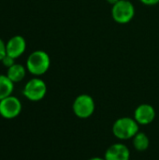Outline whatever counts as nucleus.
<instances>
[{"instance_id": "nucleus-1", "label": "nucleus", "mask_w": 159, "mask_h": 160, "mask_svg": "<svg viewBox=\"0 0 159 160\" xmlns=\"http://www.w3.org/2000/svg\"><path fill=\"white\" fill-rule=\"evenodd\" d=\"M139 131L140 125L131 117H120L112 125V134L119 141L132 140Z\"/></svg>"}, {"instance_id": "nucleus-2", "label": "nucleus", "mask_w": 159, "mask_h": 160, "mask_svg": "<svg viewBox=\"0 0 159 160\" xmlns=\"http://www.w3.org/2000/svg\"><path fill=\"white\" fill-rule=\"evenodd\" d=\"M51 66L50 55L42 50L31 52L26 61V69L29 73L36 77L45 74Z\"/></svg>"}, {"instance_id": "nucleus-3", "label": "nucleus", "mask_w": 159, "mask_h": 160, "mask_svg": "<svg viewBox=\"0 0 159 160\" xmlns=\"http://www.w3.org/2000/svg\"><path fill=\"white\" fill-rule=\"evenodd\" d=\"M96 110V103L94 98L88 94L79 95L72 103L73 113L80 119L90 118Z\"/></svg>"}, {"instance_id": "nucleus-4", "label": "nucleus", "mask_w": 159, "mask_h": 160, "mask_svg": "<svg viewBox=\"0 0 159 160\" xmlns=\"http://www.w3.org/2000/svg\"><path fill=\"white\" fill-rule=\"evenodd\" d=\"M135 7L130 0H120L112 8V17L119 24L130 22L135 16Z\"/></svg>"}, {"instance_id": "nucleus-5", "label": "nucleus", "mask_w": 159, "mask_h": 160, "mask_svg": "<svg viewBox=\"0 0 159 160\" xmlns=\"http://www.w3.org/2000/svg\"><path fill=\"white\" fill-rule=\"evenodd\" d=\"M46 94H47L46 82L38 77H35L29 80L25 83L22 89V95L24 96V98L33 102H37L42 100L45 98Z\"/></svg>"}, {"instance_id": "nucleus-6", "label": "nucleus", "mask_w": 159, "mask_h": 160, "mask_svg": "<svg viewBox=\"0 0 159 160\" xmlns=\"http://www.w3.org/2000/svg\"><path fill=\"white\" fill-rule=\"evenodd\" d=\"M22 105L17 97L9 96L0 100V116L4 119L11 120L20 115Z\"/></svg>"}, {"instance_id": "nucleus-7", "label": "nucleus", "mask_w": 159, "mask_h": 160, "mask_svg": "<svg viewBox=\"0 0 159 160\" xmlns=\"http://www.w3.org/2000/svg\"><path fill=\"white\" fill-rule=\"evenodd\" d=\"M156 114V110L152 105L143 103L135 109L133 118L140 126H148L154 122Z\"/></svg>"}, {"instance_id": "nucleus-8", "label": "nucleus", "mask_w": 159, "mask_h": 160, "mask_svg": "<svg viewBox=\"0 0 159 160\" xmlns=\"http://www.w3.org/2000/svg\"><path fill=\"white\" fill-rule=\"evenodd\" d=\"M104 158L105 160H130V150L126 144L115 142L106 149Z\"/></svg>"}, {"instance_id": "nucleus-9", "label": "nucleus", "mask_w": 159, "mask_h": 160, "mask_svg": "<svg viewBox=\"0 0 159 160\" xmlns=\"http://www.w3.org/2000/svg\"><path fill=\"white\" fill-rule=\"evenodd\" d=\"M26 49V41L23 37L17 35L10 38L6 43L7 55L16 59L23 54Z\"/></svg>"}, {"instance_id": "nucleus-10", "label": "nucleus", "mask_w": 159, "mask_h": 160, "mask_svg": "<svg viewBox=\"0 0 159 160\" xmlns=\"http://www.w3.org/2000/svg\"><path fill=\"white\" fill-rule=\"evenodd\" d=\"M26 68L23 67L22 65L21 64H14L12 65L11 67H9L7 68V76L8 77V79L16 83V82H22L25 75H26Z\"/></svg>"}, {"instance_id": "nucleus-11", "label": "nucleus", "mask_w": 159, "mask_h": 160, "mask_svg": "<svg viewBox=\"0 0 159 160\" xmlns=\"http://www.w3.org/2000/svg\"><path fill=\"white\" fill-rule=\"evenodd\" d=\"M14 91V82L7 75L0 74V100L12 95Z\"/></svg>"}, {"instance_id": "nucleus-12", "label": "nucleus", "mask_w": 159, "mask_h": 160, "mask_svg": "<svg viewBox=\"0 0 159 160\" xmlns=\"http://www.w3.org/2000/svg\"><path fill=\"white\" fill-rule=\"evenodd\" d=\"M132 143H133V147L137 151L143 152V151H146L149 148L150 140H149V137L145 133L139 131L134 136V138L132 139Z\"/></svg>"}, {"instance_id": "nucleus-13", "label": "nucleus", "mask_w": 159, "mask_h": 160, "mask_svg": "<svg viewBox=\"0 0 159 160\" xmlns=\"http://www.w3.org/2000/svg\"><path fill=\"white\" fill-rule=\"evenodd\" d=\"M1 62H2V64H3L5 67H7V68H8L9 67H11L12 65L15 64V59L12 58V57H10V56H8V55H6V56L3 58V60H2Z\"/></svg>"}, {"instance_id": "nucleus-14", "label": "nucleus", "mask_w": 159, "mask_h": 160, "mask_svg": "<svg viewBox=\"0 0 159 160\" xmlns=\"http://www.w3.org/2000/svg\"><path fill=\"white\" fill-rule=\"evenodd\" d=\"M7 55V50H6V43L3 41V39L0 38V62L3 60V58Z\"/></svg>"}, {"instance_id": "nucleus-15", "label": "nucleus", "mask_w": 159, "mask_h": 160, "mask_svg": "<svg viewBox=\"0 0 159 160\" xmlns=\"http://www.w3.org/2000/svg\"><path fill=\"white\" fill-rule=\"evenodd\" d=\"M140 2L145 6H156L159 3V0H140Z\"/></svg>"}, {"instance_id": "nucleus-16", "label": "nucleus", "mask_w": 159, "mask_h": 160, "mask_svg": "<svg viewBox=\"0 0 159 160\" xmlns=\"http://www.w3.org/2000/svg\"><path fill=\"white\" fill-rule=\"evenodd\" d=\"M110 5H112V6H113V5H115L117 2H119L120 0H106Z\"/></svg>"}, {"instance_id": "nucleus-17", "label": "nucleus", "mask_w": 159, "mask_h": 160, "mask_svg": "<svg viewBox=\"0 0 159 160\" xmlns=\"http://www.w3.org/2000/svg\"><path fill=\"white\" fill-rule=\"evenodd\" d=\"M87 160H105L104 158H99V157H94V158H91Z\"/></svg>"}]
</instances>
